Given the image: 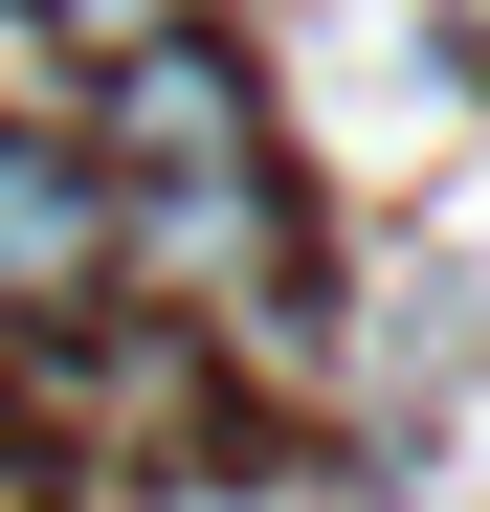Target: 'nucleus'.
<instances>
[{
  "label": "nucleus",
  "instance_id": "obj_4",
  "mask_svg": "<svg viewBox=\"0 0 490 512\" xmlns=\"http://www.w3.org/2000/svg\"><path fill=\"white\" fill-rule=\"evenodd\" d=\"M45 23H67V45H90V67H112V45H179V23H201V0H45Z\"/></svg>",
  "mask_w": 490,
  "mask_h": 512
},
{
  "label": "nucleus",
  "instance_id": "obj_1",
  "mask_svg": "<svg viewBox=\"0 0 490 512\" xmlns=\"http://www.w3.org/2000/svg\"><path fill=\"white\" fill-rule=\"evenodd\" d=\"M112 268H134V290H179V312H268V268H290V201H268V156H179V179H112Z\"/></svg>",
  "mask_w": 490,
  "mask_h": 512
},
{
  "label": "nucleus",
  "instance_id": "obj_2",
  "mask_svg": "<svg viewBox=\"0 0 490 512\" xmlns=\"http://www.w3.org/2000/svg\"><path fill=\"white\" fill-rule=\"evenodd\" d=\"M179 156H268V112H245V67L179 23V45H112L90 90V179H179Z\"/></svg>",
  "mask_w": 490,
  "mask_h": 512
},
{
  "label": "nucleus",
  "instance_id": "obj_3",
  "mask_svg": "<svg viewBox=\"0 0 490 512\" xmlns=\"http://www.w3.org/2000/svg\"><path fill=\"white\" fill-rule=\"evenodd\" d=\"M112 290V179H90V134H0V312H90Z\"/></svg>",
  "mask_w": 490,
  "mask_h": 512
},
{
  "label": "nucleus",
  "instance_id": "obj_5",
  "mask_svg": "<svg viewBox=\"0 0 490 512\" xmlns=\"http://www.w3.org/2000/svg\"><path fill=\"white\" fill-rule=\"evenodd\" d=\"M0 490H23V446H0Z\"/></svg>",
  "mask_w": 490,
  "mask_h": 512
}]
</instances>
